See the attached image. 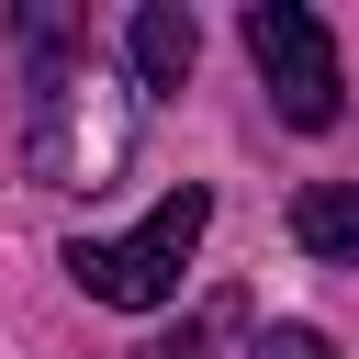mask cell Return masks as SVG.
I'll return each instance as SVG.
<instances>
[{"label":"cell","instance_id":"obj_5","mask_svg":"<svg viewBox=\"0 0 359 359\" xmlns=\"http://www.w3.org/2000/svg\"><path fill=\"white\" fill-rule=\"evenodd\" d=\"M292 236H303L314 258H337V269H359V191H348V180H314V191L292 202Z\"/></svg>","mask_w":359,"mask_h":359},{"label":"cell","instance_id":"obj_2","mask_svg":"<svg viewBox=\"0 0 359 359\" xmlns=\"http://www.w3.org/2000/svg\"><path fill=\"white\" fill-rule=\"evenodd\" d=\"M247 56H258L280 123H303V135L337 123V90H348V79H337V34H325L303 0H258V11H247Z\"/></svg>","mask_w":359,"mask_h":359},{"label":"cell","instance_id":"obj_3","mask_svg":"<svg viewBox=\"0 0 359 359\" xmlns=\"http://www.w3.org/2000/svg\"><path fill=\"white\" fill-rule=\"evenodd\" d=\"M22 157H34V180H56V191H101V168L123 157V112H112L79 67H56V79H34V135H22Z\"/></svg>","mask_w":359,"mask_h":359},{"label":"cell","instance_id":"obj_4","mask_svg":"<svg viewBox=\"0 0 359 359\" xmlns=\"http://www.w3.org/2000/svg\"><path fill=\"white\" fill-rule=\"evenodd\" d=\"M123 45H135V79H146V90H180V79L202 67V22H191L180 0H146V11L123 22Z\"/></svg>","mask_w":359,"mask_h":359},{"label":"cell","instance_id":"obj_7","mask_svg":"<svg viewBox=\"0 0 359 359\" xmlns=\"http://www.w3.org/2000/svg\"><path fill=\"white\" fill-rule=\"evenodd\" d=\"M258 359H337V348H325L314 325H269V348H258Z\"/></svg>","mask_w":359,"mask_h":359},{"label":"cell","instance_id":"obj_1","mask_svg":"<svg viewBox=\"0 0 359 359\" xmlns=\"http://www.w3.org/2000/svg\"><path fill=\"white\" fill-rule=\"evenodd\" d=\"M202 224H213V191H202V180H180L135 236H101V247L79 236V247H67V280H79L90 303H112V314H146V303H168V292H180V269H191Z\"/></svg>","mask_w":359,"mask_h":359},{"label":"cell","instance_id":"obj_6","mask_svg":"<svg viewBox=\"0 0 359 359\" xmlns=\"http://www.w3.org/2000/svg\"><path fill=\"white\" fill-rule=\"evenodd\" d=\"M213 325H236V292H224V303H213V314H202V325H180V337H157V348H146V359H202V337H213Z\"/></svg>","mask_w":359,"mask_h":359}]
</instances>
